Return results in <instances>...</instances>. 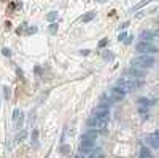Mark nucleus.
Wrapping results in <instances>:
<instances>
[{
	"mask_svg": "<svg viewBox=\"0 0 159 158\" xmlns=\"http://www.w3.org/2000/svg\"><path fill=\"white\" fill-rule=\"evenodd\" d=\"M126 38H127V34L126 32H121L119 35H118V40H119V42H126Z\"/></svg>",
	"mask_w": 159,
	"mask_h": 158,
	"instance_id": "obj_24",
	"label": "nucleus"
},
{
	"mask_svg": "<svg viewBox=\"0 0 159 158\" xmlns=\"http://www.w3.org/2000/svg\"><path fill=\"white\" fill-rule=\"evenodd\" d=\"M138 158H153L151 155H150V152H148L146 149H142V153H140V156Z\"/></svg>",
	"mask_w": 159,
	"mask_h": 158,
	"instance_id": "obj_18",
	"label": "nucleus"
},
{
	"mask_svg": "<svg viewBox=\"0 0 159 158\" xmlns=\"http://www.w3.org/2000/svg\"><path fill=\"white\" fill-rule=\"evenodd\" d=\"M92 115L96 117H108L110 115V109L107 105H97L94 110H92Z\"/></svg>",
	"mask_w": 159,
	"mask_h": 158,
	"instance_id": "obj_8",
	"label": "nucleus"
},
{
	"mask_svg": "<svg viewBox=\"0 0 159 158\" xmlns=\"http://www.w3.org/2000/svg\"><path fill=\"white\" fill-rule=\"evenodd\" d=\"M102 58H104L105 61H113V58H115V56H113V53H110V51L107 53V51H105L104 54H102Z\"/></svg>",
	"mask_w": 159,
	"mask_h": 158,
	"instance_id": "obj_16",
	"label": "nucleus"
},
{
	"mask_svg": "<svg viewBox=\"0 0 159 158\" xmlns=\"http://www.w3.org/2000/svg\"><path fill=\"white\" fill-rule=\"evenodd\" d=\"M10 27H11V23H5V29H7V30H10Z\"/></svg>",
	"mask_w": 159,
	"mask_h": 158,
	"instance_id": "obj_30",
	"label": "nucleus"
},
{
	"mask_svg": "<svg viewBox=\"0 0 159 158\" xmlns=\"http://www.w3.org/2000/svg\"><path fill=\"white\" fill-rule=\"evenodd\" d=\"M2 53H3V56H10V54H11V51H10L8 48H3V50H2Z\"/></svg>",
	"mask_w": 159,
	"mask_h": 158,
	"instance_id": "obj_27",
	"label": "nucleus"
},
{
	"mask_svg": "<svg viewBox=\"0 0 159 158\" xmlns=\"http://www.w3.org/2000/svg\"><path fill=\"white\" fill-rule=\"evenodd\" d=\"M96 18V13L94 11H89V13H86L83 18H81V21L83 23H89V21H92V19Z\"/></svg>",
	"mask_w": 159,
	"mask_h": 158,
	"instance_id": "obj_11",
	"label": "nucleus"
},
{
	"mask_svg": "<svg viewBox=\"0 0 159 158\" xmlns=\"http://www.w3.org/2000/svg\"><path fill=\"white\" fill-rule=\"evenodd\" d=\"M148 3H150V0H143V2H140V3H137V5H135L132 11H137V10H140L142 7H145V5H148Z\"/></svg>",
	"mask_w": 159,
	"mask_h": 158,
	"instance_id": "obj_15",
	"label": "nucleus"
},
{
	"mask_svg": "<svg viewBox=\"0 0 159 158\" xmlns=\"http://www.w3.org/2000/svg\"><path fill=\"white\" fill-rule=\"evenodd\" d=\"M135 50H137L138 53H143V54H146V53H156L158 51V48L155 47V45H151V42H145V40L138 42Z\"/></svg>",
	"mask_w": 159,
	"mask_h": 158,
	"instance_id": "obj_5",
	"label": "nucleus"
},
{
	"mask_svg": "<svg viewBox=\"0 0 159 158\" xmlns=\"http://www.w3.org/2000/svg\"><path fill=\"white\" fill-rule=\"evenodd\" d=\"M142 85H143V78L134 77V75H131V74H126L124 77H121L116 81V86H119L126 94L129 93V91H134L137 88H140Z\"/></svg>",
	"mask_w": 159,
	"mask_h": 158,
	"instance_id": "obj_1",
	"label": "nucleus"
},
{
	"mask_svg": "<svg viewBox=\"0 0 159 158\" xmlns=\"http://www.w3.org/2000/svg\"><path fill=\"white\" fill-rule=\"evenodd\" d=\"M132 65L140 67V69H150L155 65V58H153L151 54H142V56H138V58L132 59Z\"/></svg>",
	"mask_w": 159,
	"mask_h": 158,
	"instance_id": "obj_3",
	"label": "nucleus"
},
{
	"mask_svg": "<svg viewBox=\"0 0 159 158\" xmlns=\"http://www.w3.org/2000/svg\"><path fill=\"white\" fill-rule=\"evenodd\" d=\"M132 38H134L132 35H131V37H127V38H126V43H131V42H132Z\"/></svg>",
	"mask_w": 159,
	"mask_h": 158,
	"instance_id": "obj_31",
	"label": "nucleus"
},
{
	"mask_svg": "<svg viewBox=\"0 0 159 158\" xmlns=\"http://www.w3.org/2000/svg\"><path fill=\"white\" fill-rule=\"evenodd\" d=\"M88 158H104V155H102L100 152H92V153H91Z\"/></svg>",
	"mask_w": 159,
	"mask_h": 158,
	"instance_id": "obj_23",
	"label": "nucleus"
},
{
	"mask_svg": "<svg viewBox=\"0 0 159 158\" xmlns=\"http://www.w3.org/2000/svg\"><path fill=\"white\" fill-rule=\"evenodd\" d=\"M81 54H83V56H88V54H89V50H81Z\"/></svg>",
	"mask_w": 159,
	"mask_h": 158,
	"instance_id": "obj_29",
	"label": "nucleus"
},
{
	"mask_svg": "<svg viewBox=\"0 0 159 158\" xmlns=\"http://www.w3.org/2000/svg\"><path fill=\"white\" fill-rule=\"evenodd\" d=\"M97 2H105V0H97Z\"/></svg>",
	"mask_w": 159,
	"mask_h": 158,
	"instance_id": "obj_32",
	"label": "nucleus"
},
{
	"mask_svg": "<svg viewBox=\"0 0 159 158\" xmlns=\"http://www.w3.org/2000/svg\"><path fill=\"white\" fill-rule=\"evenodd\" d=\"M107 45H108V38H102L99 42V48H105Z\"/></svg>",
	"mask_w": 159,
	"mask_h": 158,
	"instance_id": "obj_22",
	"label": "nucleus"
},
{
	"mask_svg": "<svg viewBox=\"0 0 159 158\" xmlns=\"http://www.w3.org/2000/svg\"><path fill=\"white\" fill-rule=\"evenodd\" d=\"M138 105L140 107H150V105H153V102L150 99H146V98H140L138 99Z\"/></svg>",
	"mask_w": 159,
	"mask_h": 158,
	"instance_id": "obj_13",
	"label": "nucleus"
},
{
	"mask_svg": "<svg viewBox=\"0 0 159 158\" xmlns=\"http://www.w3.org/2000/svg\"><path fill=\"white\" fill-rule=\"evenodd\" d=\"M107 94H108V98L111 99V102H119V101L124 99L126 93L122 91L119 86H113V88H110L108 91H107Z\"/></svg>",
	"mask_w": 159,
	"mask_h": 158,
	"instance_id": "obj_4",
	"label": "nucleus"
},
{
	"mask_svg": "<svg viewBox=\"0 0 159 158\" xmlns=\"http://www.w3.org/2000/svg\"><path fill=\"white\" fill-rule=\"evenodd\" d=\"M16 8H21V3H18V2H11L8 5V13H13V10H16Z\"/></svg>",
	"mask_w": 159,
	"mask_h": 158,
	"instance_id": "obj_14",
	"label": "nucleus"
},
{
	"mask_svg": "<svg viewBox=\"0 0 159 158\" xmlns=\"http://www.w3.org/2000/svg\"><path fill=\"white\" fill-rule=\"evenodd\" d=\"M88 126L99 132H105L107 131V126H108V117H96L92 115L89 117L88 120Z\"/></svg>",
	"mask_w": 159,
	"mask_h": 158,
	"instance_id": "obj_2",
	"label": "nucleus"
},
{
	"mask_svg": "<svg viewBox=\"0 0 159 158\" xmlns=\"http://www.w3.org/2000/svg\"><path fill=\"white\" fill-rule=\"evenodd\" d=\"M32 145L35 147V149L38 147V129L32 131Z\"/></svg>",
	"mask_w": 159,
	"mask_h": 158,
	"instance_id": "obj_12",
	"label": "nucleus"
},
{
	"mask_svg": "<svg viewBox=\"0 0 159 158\" xmlns=\"http://www.w3.org/2000/svg\"><path fill=\"white\" fill-rule=\"evenodd\" d=\"M49 32L51 34H57V24H56V23H53L49 26Z\"/></svg>",
	"mask_w": 159,
	"mask_h": 158,
	"instance_id": "obj_21",
	"label": "nucleus"
},
{
	"mask_svg": "<svg viewBox=\"0 0 159 158\" xmlns=\"http://www.w3.org/2000/svg\"><path fill=\"white\" fill-rule=\"evenodd\" d=\"M35 32H37V27H29V29H27V32H25V34H27V35H30V34H35Z\"/></svg>",
	"mask_w": 159,
	"mask_h": 158,
	"instance_id": "obj_26",
	"label": "nucleus"
},
{
	"mask_svg": "<svg viewBox=\"0 0 159 158\" xmlns=\"http://www.w3.org/2000/svg\"><path fill=\"white\" fill-rule=\"evenodd\" d=\"M22 121H24V115H22V112L16 109L13 112V125L16 126V128H21L22 126Z\"/></svg>",
	"mask_w": 159,
	"mask_h": 158,
	"instance_id": "obj_7",
	"label": "nucleus"
},
{
	"mask_svg": "<svg viewBox=\"0 0 159 158\" xmlns=\"http://www.w3.org/2000/svg\"><path fill=\"white\" fill-rule=\"evenodd\" d=\"M140 38L145 40V42H150L151 38H155V32H151V30H143L140 34Z\"/></svg>",
	"mask_w": 159,
	"mask_h": 158,
	"instance_id": "obj_10",
	"label": "nucleus"
},
{
	"mask_svg": "<svg viewBox=\"0 0 159 158\" xmlns=\"http://www.w3.org/2000/svg\"><path fill=\"white\" fill-rule=\"evenodd\" d=\"M25 136H27V134H25V131H21V134L16 136V141H18V142H22V141L25 139Z\"/></svg>",
	"mask_w": 159,
	"mask_h": 158,
	"instance_id": "obj_20",
	"label": "nucleus"
},
{
	"mask_svg": "<svg viewBox=\"0 0 159 158\" xmlns=\"http://www.w3.org/2000/svg\"><path fill=\"white\" fill-rule=\"evenodd\" d=\"M24 27H25V26H24V24H22V26H21V27H18V29H16V34H18V35H19V34H22V30H24Z\"/></svg>",
	"mask_w": 159,
	"mask_h": 158,
	"instance_id": "obj_28",
	"label": "nucleus"
},
{
	"mask_svg": "<svg viewBox=\"0 0 159 158\" xmlns=\"http://www.w3.org/2000/svg\"><path fill=\"white\" fill-rule=\"evenodd\" d=\"M3 96H5V98H10V88H8V86H3Z\"/></svg>",
	"mask_w": 159,
	"mask_h": 158,
	"instance_id": "obj_25",
	"label": "nucleus"
},
{
	"mask_svg": "<svg viewBox=\"0 0 159 158\" xmlns=\"http://www.w3.org/2000/svg\"><path fill=\"white\" fill-rule=\"evenodd\" d=\"M146 144L151 147V149H159V131L153 132V134L146 136Z\"/></svg>",
	"mask_w": 159,
	"mask_h": 158,
	"instance_id": "obj_6",
	"label": "nucleus"
},
{
	"mask_svg": "<svg viewBox=\"0 0 159 158\" xmlns=\"http://www.w3.org/2000/svg\"><path fill=\"white\" fill-rule=\"evenodd\" d=\"M56 18H57V13H56V11H51V13H48V16H46L48 21H54Z\"/></svg>",
	"mask_w": 159,
	"mask_h": 158,
	"instance_id": "obj_19",
	"label": "nucleus"
},
{
	"mask_svg": "<svg viewBox=\"0 0 159 158\" xmlns=\"http://www.w3.org/2000/svg\"><path fill=\"white\" fill-rule=\"evenodd\" d=\"M127 74L134 75V77H138V78H143V77H145V72H143V70H142L140 67H135V65H132Z\"/></svg>",
	"mask_w": 159,
	"mask_h": 158,
	"instance_id": "obj_9",
	"label": "nucleus"
},
{
	"mask_svg": "<svg viewBox=\"0 0 159 158\" xmlns=\"http://www.w3.org/2000/svg\"><path fill=\"white\" fill-rule=\"evenodd\" d=\"M60 153H62V155H69L70 153V145H62V147H60Z\"/></svg>",
	"mask_w": 159,
	"mask_h": 158,
	"instance_id": "obj_17",
	"label": "nucleus"
}]
</instances>
